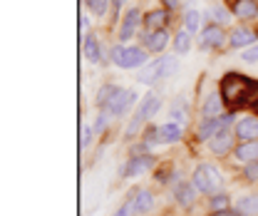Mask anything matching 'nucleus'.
Listing matches in <instances>:
<instances>
[{"label":"nucleus","instance_id":"31","mask_svg":"<svg viewBox=\"0 0 258 216\" xmlns=\"http://www.w3.org/2000/svg\"><path fill=\"white\" fill-rule=\"evenodd\" d=\"M117 87H119L117 82H104V85H99V90H97V94H95V107L97 110H102V107L112 99V94H114Z\"/></svg>","mask_w":258,"mask_h":216},{"label":"nucleus","instance_id":"12","mask_svg":"<svg viewBox=\"0 0 258 216\" xmlns=\"http://www.w3.org/2000/svg\"><path fill=\"white\" fill-rule=\"evenodd\" d=\"M236 144H238V139H236V134H233V127H226L216 137H211V139L206 142V152L214 156V159H228V156H233Z\"/></svg>","mask_w":258,"mask_h":216},{"label":"nucleus","instance_id":"2","mask_svg":"<svg viewBox=\"0 0 258 216\" xmlns=\"http://www.w3.org/2000/svg\"><path fill=\"white\" fill-rule=\"evenodd\" d=\"M152 55L139 42H112L107 47V65H114L117 70H142Z\"/></svg>","mask_w":258,"mask_h":216},{"label":"nucleus","instance_id":"20","mask_svg":"<svg viewBox=\"0 0 258 216\" xmlns=\"http://www.w3.org/2000/svg\"><path fill=\"white\" fill-rule=\"evenodd\" d=\"M228 5H231V13L238 23H248V25L258 23V0H233Z\"/></svg>","mask_w":258,"mask_h":216},{"label":"nucleus","instance_id":"26","mask_svg":"<svg viewBox=\"0 0 258 216\" xmlns=\"http://www.w3.org/2000/svg\"><path fill=\"white\" fill-rule=\"evenodd\" d=\"M233 209L243 216H258V191L238 196V199L233 201Z\"/></svg>","mask_w":258,"mask_h":216},{"label":"nucleus","instance_id":"16","mask_svg":"<svg viewBox=\"0 0 258 216\" xmlns=\"http://www.w3.org/2000/svg\"><path fill=\"white\" fill-rule=\"evenodd\" d=\"M224 112H228V110H226L224 99H221L219 87L201 94V99H199V107H196V115H199V117H221Z\"/></svg>","mask_w":258,"mask_h":216},{"label":"nucleus","instance_id":"34","mask_svg":"<svg viewBox=\"0 0 258 216\" xmlns=\"http://www.w3.org/2000/svg\"><path fill=\"white\" fill-rule=\"evenodd\" d=\"M241 60L246 62V65H258V42H256V45H251L248 50H243Z\"/></svg>","mask_w":258,"mask_h":216},{"label":"nucleus","instance_id":"37","mask_svg":"<svg viewBox=\"0 0 258 216\" xmlns=\"http://www.w3.org/2000/svg\"><path fill=\"white\" fill-rule=\"evenodd\" d=\"M87 28H90V20H87V10L82 8V15H80V30H82V35H85V32H90Z\"/></svg>","mask_w":258,"mask_h":216},{"label":"nucleus","instance_id":"38","mask_svg":"<svg viewBox=\"0 0 258 216\" xmlns=\"http://www.w3.org/2000/svg\"><path fill=\"white\" fill-rule=\"evenodd\" d=\"M251 112H253V115L258 117V97H256V102H253V107H251Z\"/></svg>","mask_w":258,"mask_h":216},{"label":"nucleus","instance_id":"23","mask_svg":"<svg viewBox=\"0 0 258 216\" xmlns=\"http://www.w3.org/2000/svg\"><path fill=\"white\" fill-rule=\"evenodd\" d=\"M204 209L206 211H224V209H233V196L221 189V191H216V194H211V196H206L204 199Z\"/></svg>","mask_w":258,"mask_h":216},{"label":"nucleus","instance_id":"28","mask_svg":"<svg viewBox=\"0 0 258 216\" xmlns=\"http://www.w3.org/2000/svg\"><path fill=\"white\" fill-rule=\"evenodd\" d=\"M238 182L246 186H258V161H251V164H241L238 172H236Z\"/></svg>","mask_w":258,"mask_h":216},{"label":"nucleus","instance_id":"3","mask_svg":"<svg viewBox=\"0 0 258 216\" xmlns=\"http://www.w3.org/2000/svg\"><path fill=\"white\" fill-rule=\"evenodd\" d=\"M181 55H176V52H171V55H159L157 60H149L142 70H137V82L139 85H147V87H154V85H159L164 80H169V77H174L176 72H179V67H181V60H179Z\"/></svg>","mask_w":258,"mask_h":216},{"label":"nucleus","instance_id":"33","mask_svg":"<svg viewBox=\"0 0 258 216\" xmlns=\"http://www.w3.org/2000/svg\"><path fill=\"white\" fill-rule=\"evenodd\" d=\"M159 5L161 8H166L169 13H174V15H176V13H181V10H186V8H184V5H186V0H159Z\"/></svg>","mask_w":258,"mask_h":216},{"label":"nucleus","instance_id":"17","mask_svg":"<svg viewBox=\"0 0 258 216\" xmlns=\"http://www.w3.org/2000/svg\"><path fill=\"white\" fill-rule=\"evenodd\" d=\"M82 55L90 65H102V62L107 65V50L102 47V40L97 32L90 30L82 35Z\"/></svg>","mask_w":258,"mask_h":216},{"label":"nucleus","instance_id":"30","mask_svg":"<svg viewBox=\"0 0 258 216\" xmlns=\"http://www.w3.org/2000/svg\"><path fill=\"white\" fill-rule=\"evenodd\" d=\"M95 127L90 122H80V152H87L90 147H92V142H95Z\"/></svg>","mask_w":258,"mask_h":216},{"label":"nucleus","instance_id":"19","mask_svg":"<svg viewBox=\"0 0 258 216\" xmlns=\"http://www.w3.org/2000/svg\"><path fill=\"white\" fill-rule=\"evenodd\" d=\"M206 23H219V25H231L233 23V13H231V5L224 3V0H214V3H209L206 5V10H204V25Z\"/></svg>","mask_w":258,"mask_h":216},{"label":"nucleus","instance_id":"25","mask_svg":"<svg viewBox=\"0 0 258 216\" xmlns=\"http://www.w3.org/2000/svg\"><path fill=\"white\" fill-rule=\"evenodd\" d=\"M191 47H194V35L179 25V28L174 30V37H171V50H174L176 55H189Z\"/></svg>","mask_w":258,"mask_h":216},{"label":"nucleus","instance_id":"11","mask_svg":"<svg viewBox=\"0 0 258 216\" xmlns=\"http://www.w3.org/2000/svg\"><path fill=\"white\" fill-rule=\"evenodd\" d=\"M256 42H258L256 25L238 23V25H231V28H228V45H226V50L243 52V50H248V47H251V45H256Z\"/></svg>","mask_w":258,"mask_h":216},{"label":"nucleus","instance_id":"4","mask_svg":"<svg viewBox=\"0 0 258 216\" xmlns=\"http://www.w3.org/2000/svg\"><path fill=\"white\" fill-rule=\"evenodd\" d=\"M161 104L164 102H161V97L157 92H147L144 97H139V102H137V107L132 112V120H129L127 129H124V139H129V142L132 139H139L142 137V129L157 117Z\"/></svg>","mask_w":258,"mask_h":216},{"label":"nucleus","instance_id":"10","mask_svg":"<svg viewBox=\"0 0 258 216\" xmlns=\"http://www.w3.org/2000/svg\"><path fill=\"white\" fill-rule=\"evenodd\" d=\"M137 102H139V94L137 90H132V87H117L114 94H112V99L102 107V110H107L114 120H122V117H127L129 112L137 107Z\"/></svg>","mask_w":258,"mask_h":216},{"label":"nucleus","instance_id":"35","mask_svg":"<svg viewBox=\"0 0 258 216\" xmlns=\"http://www.w3.org/2000/svg\"><path fill=\"white\" fill-rule=\"evenodd\" d=\"M109 5H112V13H109V18H114V15H119V13H124L129 5L127 0H109Z\"/></svg>","mask_w":258,"mask_h":216},{"label":"nucleus","instance_id":"32","mask_svg":"<svg viewBox=\"0 0 258 216\" xmlns=\"http://www.w3.org/2000/svg\"><path fill=\"white\" fill-rule=\"evenodd\" d=\"M112 115L107 112V110H97V120L92 122V127H95V134H99V137H107V132H109V127H112Z\"/></svg>","mask_w":258,"mask_h":216},{"label":"nucleus","instance_id":"40","mask_svg":"<svg viewBox=\"0 0 258 216\" xmlns=\"http://www.w3.org/2000/svg\"><path fill=\"white\" fill-rule=\"evenodd\" d=\"M256 30H258V23H256Z\"/></svg>","mask_w":258,"mask_h":216},{"label":"nucleus","instance_id":"13","mask_svg":"<svg viewBox=\"0 0 258 216\" xmlns=\"http://www.w3.org/2000/svg\"><path fill=\"white\" fill-rule=\"evenodd\" d=\"M171 37H174V30H142L137 40L149 55H161L171 45Z\"/></svg>","mask_w":258,"mask_h":216},{"label":"nucleus","instance_id":"1","mask_svg":"<svg viewBox=\"0 0 258 216\" xmlns=\"http://www.w3.org/2000/svg\"><path fill=\"white\" fill-rule=\"evenodd\" d=\"M219 92L226 110L231 112H248L258 97V77L243 75L238 70H228L219 77Z\"/></svg>","mask_w":258,"mask_h":216},{"label":"nucleus","instance_id":"6","mask_svg":"<svg viewBox=\"0 0 258 216\" xmlns=\"http://www.w3.org/2000/svg\"><path fill=\"white\" fill-rule=\"evenodd\" d=\"M144 25V10L139 5H129L127 10L119 15L117 20V35H114V42H129V40H137L139 32Z\"/></svg>","mask_w":258,"mask_h":216},{"label":"nucleus","instance_id":"5","mask_svg":"<svg viewBox=\"0 0 258 216\" xmlns=\"http://www.w3.org/2000/svg\"><path fill=\"white\" fill-rule=\"evenodd\" d=\"M189 179L194 182V186L201 191V196L206 199V196H211V194H216V191H221L224 189V172L219 169V164L216 161H211V159H204V161H199L196 167L191 169V174H189Z\"/></svg>","mask_w":258,"mask_h":216},{"label":"nucleus","instance_id":"15","mask_svg":"<svg viewBox=\"0 0 258 216\" xmlns=\"http://www.w3.org/2000/svg\"><path fill=\"white\" fill-rule=\"evenodd\" d=\"M174 28V13H169L166 8H149L144 10V25L142 30H171Z\"/></svg>","mask_w":258,"mask_h":216},{"label":"nucleus","instance_id":"9","mask_svg":"<svg viewBox=\"0 0 258 216\" xmlns=\"http://www.w3.org/2000/svg\"><path fill=\"white\" fill-rule=\"evenodd\" d=\"M171 196H174L176 209H179V211H184V214H191L194 209L204 201L201 191L194 186L191 179H181V182H176V184L171 186Z\"/></svg>","mask_w":258,"mask_h":216},{"label":"nucleus","instance_id":"29","mask_svg":"<svg viewBox=\"0 0 258 216\" xmlns=\"http://www.w3.org/2000/svg\"><path fill=\"white\" fill-rule=\"evenodd\" d=\"M109 216H137V186L129 189V194L124 196V201H122Z\"/></svg>","mask_w":258,"mask_h":216},{"label":"nucleus","instance_id":"22","mask_svg":"<svg viewBox=\"0 0 258 216\" xmlns=\"http://www.w3.org/2000/svg\"><path fill=\"white\" fill-rule=\"evenodd\" d=\"M157 209V191L152 186H137V216H149Z\"/></svg>","mask_w":258,"mask_h":216},{"label":"nucleus","instance_id":"36","mask_svg":"<svg viewBox=\"0 0 258 216\" xmlns=\"http://www.w3.org/2000/svg\"><path fill=\"white\" fill-rule=\"evenodd\" d=\"M204 216H243L236 209H224V211H204Z\"/></svg>","mask_w":258,"mask_h":216},{"label":"nucleus","instance_id":"8","mask_svg":"<svg viewBox=\"0 0 258 216\" xmlns=\"http://www.w3.org/2000/svg\"><path fill=\"white\" fill-rule=\"evenodd\" d=\"M196 45L199 50L204 52H219V50H226L228 45V28L226 25H219V23H206L201 32L196 35Z\"/></svg>","mask_w":258,"mask_h":216},{"label":"nucleus","instance_id":"39","mask_svg":"<svg viewBox=\"0 0 258 216\" xmlns=\"http://www.w3.org/2000/svg\"><path fill=\"white\" fill-rule=\"evenodd\" d=\"M224 3H233V0H224Z\"/></svg>","mask_w":258,"mask_h":216},{"label":"nucleus","instance_id":"14","mask_svg":"<svg viewBox=\"0 0 258 216\" xmlns=\"http://www.w3.org/2000/svg\"><path fill=\"white\" fill-rule=\"evenodd\" d=\"M166 120L181 124V127H186V129H189V124H191V122H196V120H191V99H189V94L179 92L174 99H171V102H169Z\"/></svg>","mask_w":258,"mask_h":216},{"label":"nucleus","instance_id":"27","mask_svg":"<svg viewBox=\"0 0 258 216\" xmlns=\"http://www.w3.org/2000/svg\"><path fill=\"white\" fill-rule=\"evenodd\" d=\"M82 8L97 18V20H104L109 13H112V5H109V0H82Z\"/></svg>","mask_w":258,"mask_h":216},{"label":"nucleus","instance_id":"18","mask_svg":"<svg viewBox=\"0 0 258 216\" xmlns=\"http://www.w3.org/2000/svg\"><path fill=\"white\" fill-rule=\"evenodd\" d=\"M233 134L238 142H248V139H258V117L248 110V112H241L238 120L233 124Z\"/></svg>","mask_w":258,"mask_h":216},{"label":"nucleus","instance_id":"24","mask_svg":"<svg viewBox=\"0 0 258 216\" xmlns=\"http://www.w3.org/2000/svg\"><path fill=\"white\" fill-rule=\"evenodd\" d=\"M179 25L196 37V35L201 32V28H204V13L196 10V8H186V10L181 13V23H179Z\"/></svg>","mask_w":258,"mask_h":216},{"label":"nucleus","instance_id":"21","mask_svg":"<svg viewBox=\"0 0 258 216\" xmlns=\"http://www.w3.org/2000/svg\"><path fill=\"white\" fill-rule=\"evenodd\" d=\"M233 164L241 167V164H251L258 161V139H248V142H238L236 149H233Z\"/></svg>","mask_w":258,"mask_h":216},{"label":"nucleus","instance_id":"7","mask_svg":"<svg viewBox=\"0 0 258 216\" xmlns=\"http://www.w3.org/2000/svg\"><path fill=\"white\" fill-rule=\"evenodd\" d=\"M159 164V156L154 152H144V154H127L122 169H119V179H137V177H144L149 172H154Z\"/></svg>","mask_w":258,"mask_h":216}]
</instances>
